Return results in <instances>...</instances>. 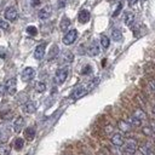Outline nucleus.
<instances>
[{"label": "nucleus", "mask_w": 155, "mask_h": 155, "mask_svg": "<svg viewBox=\"0 0 155 155\" xmlns=\"http://www.w3.org/2000/svg\"><path fill=\"white\" fill-rule=\"evenodd\" d=\"M5 90H6V92H7L8 94H11V96H13V94L16 93V91H17V81H16V78H11V79H8V80L6 81V84H5Z\"/></svg>", "instance_id": "6"}, {"label": "nucleus", "mask_w": 155, "mask_h": 155, "mask_svg": "<svg viewBox=\"0 0 155 155\" xmlns=\"http://www.w3.org/2000/svg\"><path fill=\"white\" fill-rule=\"evenodd\" d=\"M101 45H102L103 48H108V47H109L110 40H109V38H108L107 35H102V36H101Z\"/></svg>", "instance_id": "26"}, {"label": "nucleus", "mask_w": 155, "mask_h": 155, "mask_svg": "<svg viewBox=\"0 0 155 155\" xmlns=\"http://www.w3.org/2000/svg\"><path fill=\"white\" fill-rule=\"evenodd\" d=\"M1 137H2V133H1V130H0V139H2Z\"/></svg>", "instance_id": "40"}, {"label": "nucleus", "mask_w": 155, "mask_h": 155, "mask_svg": "<svg viewBox=\"0 0 155 155\" xmlns=\"http://www.w3.org/2000/svg\"><path fill=\"white\" fill-rule=\"evenodd\" d=\"M68 73H69L68 67H63V68L58 69V70L56 71V75H54V81H56V84L62 85V84L67 80V78H68Z\"/></svg>", "instance_id": "2"}, {"label": "nucleus", "mask_w": 155, "mask_h": 155, "mask_svg": "<svg viewBox=\"0 0 155 155\" xmlns=\"http://www.w3.org/2000/svg\"><path fill=\"white\" fill-rule=\"evenodd\" d=\"M149 87H150L151 92L155 93V80H150V81H149Z\"/></svg>", "instance_id": "35"}, {"label": "nucleus", "mask_w": 155, "mask_h": 155, "mask_svg": "<svg viewBox=\"0 0 155 155\" xmlns=\"http://www.w3.org/2000/svg\"><path fill=\"white\" fill-rule=\"evenodd\" d=\"M122 10V2H119V5H117V7H116V10L114 11V13H113V17H116L119 13H120V11Z\"/></svg>", "instance_id": "34"}, {"label": "nucleus", "mask_w": 155, "mask_h": 155, "mask_svg": "<svg viewBox=\"0 0 155 155\" xmlns=\"http://www.w3.org/2000/svg\"><path fill=\"white\" fill-rule=\"evenodd\" d=\"M139 151L142 153V155H155V151L148 145V144H143L139 147Z\"/></svg>", "instance_id": "17"}, {"label": "nucleus", "mask_w": 155, "mask_h": 155, "mask_svg": "<svg viewBox=\"0 0 155 155\" xmlns=\"http://www.w3.org/2000/svg\"><path fill=\"white\" fill-rule=\"evenodd\" d=\"M6 21H10V22H15L17 18H18V11L15 6H8L6 10H5V13H4Z\"/></svg>", "instance_id": "4"}, {"label": "nucleus", "mask_w": 155, "mask_h": 155, "mask_svg": "<svg viewBox=\"0 0 155 155\" xmlns=\"http://www.w3.org/2000/svg\"><path fill=\"white\" fill-rule=\"evenodd\" d=\"M24 124H25V122H24V119H23L22 116H18V117L13 121V131L17 132V133L21 132L22 128L24 127Z\"/></svg>", "instance_id": "13"}, {"label": "nucleus", "mask_w": 155, "mask_h": 155, "mask_svg": "<svg viewBox=\"0 0 155 155\" xmlns=\"http://www.w3.org/2000/svg\"><path fill=\"white\" fill-rule=\"evenodd\" d=\"M127 2H128L130 6H134V5L138 2V0H127Z\"/></svg>", "instance_id": "38"}, {"label": "nucleus", "mask_w": 155, "mask_h": 155, "mask_svg": "<svg viewBox=\"0 0 155 155\" xmlns=\"http://www.w3.org/2000/svg\"><path fill=\"white\" fill-rule=\"evenodd\" d=\"M69 25H70V19H69L68 17L64 16V17L62 18L61 23H59V28H61V30H62V31H68Z\"/></svg>", "instance_id": "18"}, {"label": "nucleus", "mask_w": 155, "mask_h": 155, "mask_svg": "<svg viewBox=\"0 0 155 155\" xmlns=\"http://www.w3.org/2000/svg\"><path fill=\"white\" fill-rule=\"evenodd\" d=\"M90 18H91V15H90V11H87V10H81L78 15V19L80 23H87L90 21Z\"/></svg>", "instance_id": "12"}, {"label": "nucleus", "mask_w": 155, "mask_h": 155, "mask_svg": "<svg viewBox=\"0 0 155 155\" xmlns=\"http://www.w3.org/2000/svg\"><path fill=\"white\" fill-rule=\"evenodd\" d=\"M73 59H74V54H73L71 52H69V51L64 52V54H63V61H64L65 63H71Z\"/></svg>", "instance_id": "27"}, {"label": "nucleus", "mask_w": 155, "mask_h": 155, "mask_svg": "<svg viewBox=\"0 0 155 155\" xmlns=\"http://www.w3.org/2000/svg\"><path fill=\"white\" fill-rule=\"evenodd\" d=\"M154 143H155V138H154Z\"/></svg>", "instance_id": "41"}, {"label": "nucleus", "mask_w": 155, "mask_h": 155, "mask_svg": "<svg viewBox=\"0 0 155 155\" xmlns=\"http://www.w3.org/2000/svg\"><path fill=\"white\" fill-rule=\"evenodd\" d=\"M30 4H31L33 7H35V6H38L40 4V0H30Z\"/></svg>", "instance_id": "37"}, {"label": "nucleus", "mask_w": 155, "mask_h": 155, "mask_svg": "<svg viewBox=\"0 0 155 155\" xmlns=\"http://www.w3.org/2000/svg\"><path fill=\"white\" fill-rule=\"evenodd\" d=\"M98 82H99V78H94V79H92L87 85H86V88H87V91H91V90H93L97 85H98Z\"/></svg>", "instance_id": "25"}, {"label": "nucleus", "mask_w": 155, "mask_h": 155, "mask_svg": "<svg viewBox=\"0 0 155 155\" xmlns=\"http://www.w3.org/2000/svg\"><path fill=\"white\" fill-rule=\"evenodd\" d=\"M67 155H70V154H67Z\"/></svg>", "instance_id": "42"}, {"label": "nucleus", "mask_w": 155, "mask_h": 155, "mask_svg": "<svg viewBox=\"0 0 155 155\" xmlns=\"http://www.w3.org/2000/svg\"><path fill=\"white\" fill-rule=\"evenodd\" d=\"M34 76H35V69L31 68V67L24 68L23 71H22V74H21V79H22V81H24V82H28V81L33 80Z\"/></svg>", "instance_id": "5"}, {"label": "nucleus", "mask_w": 155, "mask_h": 155, "mask_svg": "<svg viewBox=\"0 0 155 155\" xmlns=\"http://www.w3.org/2000/svg\"><path fill=\"white\" fill-rule=\"evenodd\" d=\"M35 90L38 91V92H44L45 90H46V84L45 82H42V81H39V82H36V85H35Z\"/></svg>", "instance_id": "29"}, {"label": "nucleus", "mask_w": 155, "mask_h": 155, "mask_svg": "<svg viewBox=\"0 0 155 155\" xmlns=\"http://www.w3.org/2000/svg\"><path fill=\"white\" fill-rule=\"evenodd\" d=\"M113 132V126L111 125H108L107 127H105V133L108 134V133H111Z\"/></svg>", "instance_id": "36"}, {"label": "nucleus", "mask_w": 155, "mask_h": 155, "mask_svg": "<svg viewBox=\"0 0 155 155\" xmlns=\"http://www.w3.org/2000/svg\"><path fill=\"white\" fill-rule=\"evenodd\" d=\"M0 28L2 29V30H8V28H10V24L5 21V19H0Z\"/></svg>", "instance_id": "32"}, {"label": "nucleus", "mask_w": 155, "mask_h": 155, "mask_svg": "<svg viewBox=\"0 0 155 155\" xmlns=\"http://www.w3.org/2000/svg\"><path fill=\"white\" fill-rule=\"evenodd\" d=\"M127 122H128L132 127H139V126H142V120L137 119V117L133 116V115H131V116L127 119Z\"/></svg>", "instance_id": "21"}, {"label": "nucleus", "mask_w": 155, "mask_h": 155, "mask_svg": "<svg viewBox=\"0 0 155 155\" xmlns=\"http://www.w3.org/2000/svg\"><path fill=\"white\" fill-rule=\"evenodd\" d=\"M110 142L114 147H122L124 143H125V138H124V134L120 133V132H116L111 136L110 138Z\"/></svg>", "instance_id": "7"}, {"label": "nucleus", "mask_w": 155, "mask_h": 155, "mask_svg": "<svg viewBox=\"0 0 155 155\" xmlns=\"http://www.w3.org/2000/svg\"><path fill=\"white\" fill-rule=\"evenodd\" d=\"M35 128L34 127H27L24 130V138H27L28 140H33L35 138Z\"/></svg>", "instance_id": "16"}, {"label": "nucleus", "mask_w": 155, "mask_h": 155, "mask_svg": "<svg viewBox=\"0 0 155 155\" xmlns=\"http://www.w3.org/2000/svg\"><path fill=\"white\" fill-rule=\"evenodd\" d=\"M111 39L114 41H121L122 40V33H121V30L117 29V28L113 29L111 30Z\"/></svg>", "instance_id": "22"}, {"label": "nucleus", "mask_w": 155, "mask_h": 155, "mask_svg": "<svg viewBox=\"0 0 155 155\" xmlns=\"http://www.w3.org/2000/svg\"><path fill=\"white\" fill-rule=\"evenodd\" d=\"M87 92H88V91H87L86 86H84V85L78 86V87H76V88L73 91V93H71V98H73V99H79V98L84 97V96H85Z\"/></svg>", "instance_id": "9"}, {"label": "nucleus", "mask_w": 155, "mask_h": 155, "mask_svg": "<svg viewBox=\"0 0 155 155\" xmlns=\"http://www.w3.org/2000/svg\"><path fill=\"white\" fill-rule=\"evenodd\" d=\"M138 149V143L134 139H127L126 143H124V148H122V153L125 155H133Z\"/></svg>", "instance_id": "1"}, {"label": "nucleus", "mask_w": 155, "mask_h": 155, "mask_svg": "<svg viewBox=\"0 0 155 155\" xmlns=\"http://www.w3.org/2000/svg\"><path fill=\"white\" fill-rule=\"evenodd\" d=\"M99 52H101V50H99V45L97 44V41H92L91 45H90L88 48H87V53H88V56L94 57V56L99 54Z\"/></svg>", "instance_id": "11"}, {"label": "nucleus", "mask_w": 155, "mask_h": 155, "mask_svg": "<svg viewBox=\"0 0 155 155\" xmlns=\"http://www.w3.org/2000/svg\"><path fill=\"white\" fill-rule=\"evenodd\" d=\"M76 38H78V30L76 29H70V30H68L65 33V35L63 36L62 41H63L64 45H71V44L75 42Z\"/></svg>", "instance_id": "3"}, {"label": "nucleus", "mask_w": 155, "mask_h": 155, "mask_svg": "<svg viewBox=\"0 0 155 155\" xmlns=\"http://www.w3.org/2000/svg\"><path fill=\"white\" fill-rule=\"evenodd\" d=\"M117 126H119V128H120V131H122V132H130L131 131V128H132V126L126 121V120H120L119 122H117Z\"/></svg>", "instance_id": "15"}, {"label": "nucleus", "mask_w": 155, "mask_h": 155, "mask_svg": "<svg viewBox=\"0 0 155 155\" xmlns=\"http://www.w3.org/2000/svg\"><path fill=\"white\" fill-rule=\"evenodd\" d=\"M91 70H92V68H91V65H85L84 68H82V70H81V74L82 75H87V74H90L91 73Z\"/></svg>", "instance_id": "33"}, {"label": "nucleus", "mask_w": 155, "mask_h": 155, "mask_svg": "<svg viewBox=\"0 0 155 155\" xmlns=\"http://www.w3.org/2000/svg\"><path fill=\"white\" fill-rule=\"evenodd\" d=\"M13 145H15V148H16L17 150H21V149L23 148V145H24V140H23V138H21V137L16 138Z\"/></svg>", "instance_id": "28"}, {"label": "nucleus", "mask_w": 155, "mask_h": 155, "mask_svg": "<svg viewBox=\"0 0 155 155\" xmlns=\"http://www.w3.org/2000/svg\"><path fill=\"white\" fill-rule=\"evenodd\" d=\"M11 148L8 144H0V155H10Z\"/></svg>", "instance_id": "24"}, {"label": "nucleus", "mask_w": 155, "mask_h": 155, "mask_svg": "<svg viewBox=\"0 0 155 155\" xmlns=\"http://www.w3.org/2000/svg\"><path fill=\"white\" fill-rule=\"evenodd\" d=\"M27 33H28V35H31V36H35L36 34H38V29H36V27H34V25H29V27H27Z\"/></svg>", "instance_id": "30"}, {"label": "nucleus", "mask_w": 155, "mask_h": 155, "mask_svg": "<svg viewBox=\"0 0 155 155\" xmlns=\"http://www.w3.org/2000/svg\"><path fill=\"white\" fill-rule=\"evenodd\" d=\"M45 50H46V44H40L35 47V51H34V58L38 59V61H41L45 56Z\"/></svg>", "instance_id": "10"}, {"label": "nucleus", "mask_w": 155, "mask_h": 155, "mask_svg": "<svg viewBox=\"0 0 155 155\" xmlns=\"http://www.w3.org/2000/svg\"><path fill=\"white\" fill-rule=\"evenodd\" d=\"M153 114H154V115H155V105H154V107H153Z\"/></svg>", "instance_id": "39"}, {"label": "nucleus", "mask_w": 155, "mask_h": 155, "mask_svg": "<svg viewBox=\"0 0 155 155\" xmlns=\"http://www.w3.org/2000/svg\"><path fill=\"white\" fill-rule=\"evenodd\" d=\"M51 15H52V7L50 5H46V6L41 7L38 12V16H39L40 19H47V18H50Z\"/></svg>", "instance_id": "8"}, {"label": "nucleus", "mask_w": 155, "mask_h": 155, "mask_svg": "<svg viewBox=\"0 0 155 155\" xmlns=\"http://www.w3.org/2000/svg\"><path fill=\"white\" fill-rule=\"evenodd\" d=\"M58 53H59V48H58V46H57V45H53V46L51 47L50 52H48V57H47V59H48V61L54 59V58L58 56Z\"/></svg>", "instance_id": "19"}, {"label": "nucleus", "mask_w": 155, "mask_h": 155, "mask_svg": "<svg viewBox=\"0 0 155 155\" xmlns=\"http://www.w3.org/2000/svg\"><path fill=\"white\" fill-rule=\"evenodd\" d=\"M133 116H136L137 119H139V120H145L147 119V114H145V111L143 110V109H140V108H137V109H134V111H133V114H132Z\"/></svg>", "instance_id": "20"}, {"label": "nucleus", "mask_w": 155, "mask_h": 155, "mask_svg": "<svg viewBox=\"0 0 155 155\" xmlns=\"http://www.w3.org/2000/svg\"><path fill=\"white\" fill-rule=\"evenodd\" d=\"M124 22H125L126 25H132V23L134 22V15H133L132 12H126V13H125Z\"/></svg>", "instance_id": "23"}, {"label": "nucleus", "mask_w": 155, "mask_h": 155, "mask_svg": "<svg viewBox=\"0 0 155 155\" xmlns=\"http://www.w3.org/2000/svg\"><path fill=\"white\" fill-rule=\"evenodd\" d=\"M23 109H24V111H25L27 114H34V113L36 111V103L33 102V101H28V102L24 104Z\"/></svg>", "instance_id": "14"}, {"label": "nucleus", "mask_w": 155, "mask_h": 155, "mask_svg": "<svg viewBox=\"0 0 155 155\" xmlns=\"http://www.w3.org/2000/svg\"><path fill=\"white\" fill-rule=\"evenodd\" d=\"M142 131H143V133H144L145 136H153V134H154V131H153L151 126H144V127L142 128Z\"/></svg>", "instance_id": "31"}]
</instances>
